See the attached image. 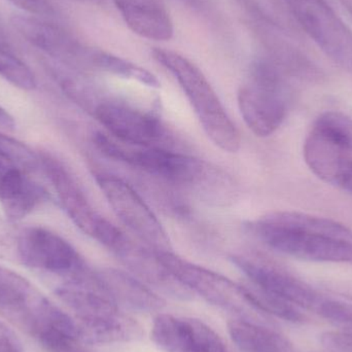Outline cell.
I'll return each instance as SVG.
<instances>
[{"instance_id":"cell-31","label":"cell","mask_w":352,"mask_h":352,"mask_svg":"<svg viewBox=\"0 0 352 352\" xmlns=\"http://www.w3.org/2000/svg\"><path fill=\"white\" fill-rule=\"evenodd\" d=\"M0 127L6 128V129L12 130L16 127L14 118L0 105Z\"/></svg>"},{"instance_id":"cell-20","label":"cell","mask_w":352,"mask_h":352,"mask_svg":"<svg viewBox=\"0 0 352 352\" xmlns=\"http://www.w3.org/2000/svg\"><path fill=\"white\" fill-rule=\"evenodd\" d=\"M47 199V190L21 167H12L0 182V204L10 221L28 217Z\"/></svg>"},{"instance_id":"cell-6","label":"cell","mask_w":352,"mask_h":352,"mask_svg":"<svg viewBox=\"0 0 352 352\" xmlns=\"http://www.w3.org/2000/svg\"><path fill=\"white\" fill-rule=\"evenodd\" d=\"M157 254L171 274L192 295L197 294L208 303L236 314L239 318L261 324L263 314L250 301L248 287L214 271L188 262L173 252Z\"/></svg>"},{"instance_id":"cell-23","label":"cell","mask_w":352,"mask_h":352,"mask_svg":"<svg viewBox=\"0 0 352 352\" xmlns=\"http://www.w3.org/2000/svg\"><path fill=\"white\" fill-rule=\"evenodd\" d=\"M248 287V296L254 307L261 314H270L276 316L285 322L293 324H303L305 322L306 316L302 314L301 309L283 301L270 294L261 291L258 287Z\"/></svg>"},{"instance_id":"cell-29","label":"cell","mask_w":352,"mask_h":352,"mask_svg":"<svg viewBox=\"0 0 352 352\" xmlns=\"http://www.w3.org/2000/svg\"><path fill=\"white\" fill-rule=\"evenodd\" d=\"M0 352H24L22 343L8 326L0 322Z\"/></svg>"},{"instance_id":"cell-19","label":"cell","mask_w":352,"mask_h":352,"mask_svg":"<svg viewBox=\"0 0 352 352\" xmlns=\"http://www.w3.org/2000/svg\"><path fill=\"white\" fill-rule=\"evenodd\" d=\"M127 26L136 34L155 41H170L173 19L163 0H113Z\"/></svg>"},{"instance_id":"cell-11","label":"cell","mask_w":352,"mask_h":352,"mask_svg":"<svg viewBox=\"0 0 352 352\" xmlns=\"http://www.w3.org/2000/svg\"><path fill=\"white\" fill-rule=\"evenodd\" d=\"M318 47L352 74V31L326 0H283Z\"/></svg>"},{"instance_id":"cell-22","label":"cell","mask_w":352,"mask_h":352,"mask_svg":"<svg viewBox=\"0 0 352 352\" xmlns=\"http://www.w3.org/2000/svg\"><path fill=\"white\" fill-rule=\"evenodd\" d=\"M94 69L140 82L148 88L159 89L161 87L160 80L146 68L98 49L95 54Z\"/></svg>"},{"instance_id":"cell-30","label":"cell","mask_w":352,"mask_h":352,"mask_svg":"<svg viewBox=\"0 0 352 352\" xmlns=\"http://www.w3.org/2000/svg\"><path fill=\"white\" fill-rule=\"evenodd\" d=\"M19 166L16 165L10 157L6 156L3 153L0 152V182H1L3 176L6 175V173H8L10 169H12V167Z\"/></svg>"},{"instance_id":"cell-33","label":"cell","mask_w":352,"mask_h":352,"mask_svg":"<svg viewBox=\"0 0 352 352\" xmlns=\"http://www.w3.org/2000/svg\"><path fill=\"white\" fill-rule=\"evenodd\" d=\"M239 1H241L244 6H248V8H250V10H252V12H254V8L256 10V6H254V2L252 1V0H239Z\"/></svg>"},{"instance_id":"cell-36","label":"cell","mask_w":352,"mask_h":352,"mask_svg":"<svg viewBox=\"0 0 352 352\" xmlns=\"http://www.w3.org/2000/svg\"><path fill=\"white\" fill-rule=\"evenodd\" d=\"M76 352H87V351H85L84 349H80V351H76Z\"/></svg>"},{"instance_id":"cell-2","label":"cell","mask_w":352,"mask_h":352,"mask_svg":"<svg viewBox=\"0 0 352 352\" xmlns=\"http://www.w3.org/2000/svg\"><path fill=\"white\" fill-rule=\"evenodd\" d=\"M271 250L316 263L352 262V230L328 217L300 211H273L248 225Z\"/></svg>"},{"instance_id":"cell-15","label":"cell","mask_w":352,"mask_h":352,"mask_svg":"<svg viewBox=\"0 0 352 352\" xmlns=\"http://www.w3.org/2000/svg\"><path fill=\"white\" fill-rule=\"evenodd\" d=\"M53 302L30 281L0 266V314L26 331L34 332Z\"/></svg>"},{"instance_id":"cell-5","label":"cell","mask_w":352,"mask_h":352,"mask_svg":"<svg viewBox=\"0 0 352 352\" xmlns=\"http://www.w3.org/2000/svg\"><path fill=\"white\" fill-rule=\"evenodd\" d=\"M285 70L269 57L256 59L238 90V107L248 129L258 138L277 131L289 111V87Z\"/></svg>"},{"instance_id":"cell-21","label":"cell","mask_w":352,"mask_h":352,"mask_svg":"<svg viewBox=\"0 0 352 352\" xmlns=\"http://www.w3.org/2000/svg\"><path fill=\"white\" fill-rule=\"evenodd\" d=\"M230 338L240 352H292L285 337L260 322L244 318L228 322Z\"/></svg>"},{"instance_id":"cell-24","label":"cell","mask_w":352,"mask_h":352,"mask_svg":"<svg viewBox=\"0 0 352 352\" xmlns=\"http://www.w3.org/2000/svg\"><path fill=\"white\" fill-rule=\"evenodd\" d=\"M0 78L21 90L32 91L37 80L32 70L12 52L0 49Z\"/></svg>"},{"instance_id":"cell-17","label":"cell","mask_w":352,"mask_h":352,"mask_svg":"<svg viewBox=\"0 0 352 352\" xmlns=\"http://www.w3.org/2000/svg\"><path fill=\"white\" fill-rule=\"evenodd\" d=\"M152 339L165 352H229L219 335L204 322L170 314L155 318Z\"/></svg>"},{"instance_id":"cell-32","label":"cell","mask_w":352,"mask_h":352,"mask_svg":"<svg viewBox=\"0 0 352 352\" xmlns=\"http://www.w3.org/2000/svg\"><path fill=\"white\" fill-rule=\"evenodd\" d=\"M0 49L12 52V47H10V39L6 36L1 27H0Z\"/></svg>"},{"instance_id":"cell-16","label":"cell","mask_w":352,"mask_h":352,"mask_svg":"<svg viewBox=\"0 0 352 352\" xmlns=\"http://www.w3.org/2000/svg\"><path fill=\"white\" fill-rule=\"evenodd\" d=\"M41 159L43 173L51 182L63 210L82 233L95 239L107 219L97 212L76 176L63 163L47 154H41Z\"/></svg>"},{"instance_id":"cell-35","label":"cell","mask_w":352,"mask_h":352,"mask_svg":"<svg viewBox=\"0 0 352 352\" xmlns=\"http://www.w3.org/2000/svg\"><path fill=\"white\" fill-rule=\"evenodd\" d=\"M186 1L192 2V3H197V2H198V0H186Z\"/></svg>"},{"instance_id":"cell-34","label":"cell","mask_w":352,"mask_h":352,"mask_svg":"<svg viewBox=\"0 0 352 352\" xmlns=\"http://www.w3.org/2000/svg\"><path fill=\"white\" fill-rule=\"evenodd\" d=\"M342 1L343 6H345L347 10H349V14L352 16V0H341Z\"/></svg>"},{"instance_id":"cell-26","label":"cell","mask_w":352,"mask_h":352,"mask_svg":"<svg viewBox=\"0 0 352 352\" xmlns=\"http://www.w3.org/2000/svg\"><path fill=\"white\" fill-rule=\"evenodd\" d=\"M20 227L16 221L0 217V258L16 260Z\"/></svg>"},{"instance_id":"cell-14","label":"cell","mask_w":352,"mask_h":352,"mask_svg":"<svg viewBox=\"0 0 352 352\" xmlns=\"http://www.w3.org/2000/svg\"><path fill=\"white\" fill-rule=\"evenodd\" d=\"M303 155L314 175L352 194V152L344 144L314 124L304 142Z\"/></svg>"},{"instance_id":"cell-3","label":"cell","mask_w":352,"mask_h":352,"mask_svg":"<svg viewBox=\"0 0 352 352\" xmlns=\"http://www.w3.org/2000/svg\"><path fill=\"white\" fill-rule=\"evenodd\" d=\"M78 322L82 342L111 344L142 338V327L126 314L101 287L96 273L67 279L55 289Z\"/></svg>"},{"instance_id":"cell-10","label":"cell","mask_w":352,"mask_h":352,"mask_svg":"<svg viewBox=\"0 0 352 352\" xmlns=\"http://www.w3.org/2000/svg\"><path fill=\"white\" fill-rule=\"evenodd\" d=\"M95 179L115 214L142 243L155 252H171L162 223L128 182L103 173H95Z\"/></svg>"},{"instance_id":"cell-4","label":"cell","mask_w":352,"mask_h":352,"mask_svg":"<svg viewBox=\"0 0 352 352\" xmlns=\"http://www.w3.org/2000/svg\"><path fill=\"white\" fill-rule=\"evenodd\" d=\"M152 55L177 80L209 140L223 152H237L239 131L200 68L170 50L155 47Z\"/></svg>"},{"instance_id":"cell-28","label":"cell","mask_w":352,"mask_h":352,"mask_svg":"<svg viewBox=\"0 0 352 352\" xmlns=\"http://www.w3.org/2000/svg\"><path fill=\"white\" fill-rule=\"evenodd\" d=\"M16 8L36 16H53L55 8L50 0H8Z\"/></svg>"},{"instance_id":"cell-13","label":"cell","mask_w":352,"mask_h":352,"mask_svg":"<svg viewBox=\"0 0 352 352\" xmlns=\"http://www.w3.org/2000/svg\"><path fill=\"white\" fill-rule=\"evenodd\" d=\"M12 24L28 43L54 61L80 72L94 70L96 49L80 43L60 27L27 16H12Z\"/></svg>"},{"instance_id":"cell-1","label":"cell","mask_w":352,"mask_h":352,"mask_svg":"<svg viewBox=\"0 0 352 352\" xmlns=\"http://www.w3.org/2000/svg\"><path fill=\"white\" fill-rule=\"evenodd\" d=\"M93 142L107 158L188 190L205 202L227 205L235 200L237 186L231 175L202 159L173 148L127 144L104 132H97Z\"/></svg>"},{"instance_id":"cell-18","label":"cell","mask_w":352,"mask_h":352,"mask_svg":"<svg viewBox=\"0 0 352 352\" xmlns=\"http://www.w3.org/2000/svg\"><path fill=\"white\" fill-rule=\"evenodd\" d=\"M95 273L101 287L121 308L151 314L165 307L163 298L131 273L113 268L101 269Z\"/></svg>"},{"instance_id":"cell-9","label":"cell","mask_w":352,"mask_h":352,"mask_svg":"<svg viewBox=\"0 0 352 352\" xmlns=\"http://www.w3.org/2000/svg\"><path fill=\"white\" fill-rule=\"evenodd\" d=\"M14 262L67 279L91 273L76 248L65 239L41 227H21Z\"/></svg>"},{"instance_id":"cell-27","label":"cell","mask_w":352,"mask_h":352,"mask_svg":"<svg viewBox=\"0 0 352 352\" xmlns=\"http://www.w3.org/2000/svg\"><path fill=\"white\" fill-rule=\"evenodd\" d=\"M326 320L338 327L343 332L349 333L352 336L351 304L334 300L327 309Z\"/></svg>"},{"instance_id":"cell-8","label":"cell","mask_w":352,"mask_h":352,"mask_svg":"<svg viewBox=\"0 0 352 352\" xmlns=\"http://www.w3.org/2000/svg\"><path fill=\"white\" fill-rule=\"evenodd\" d=\"M89 111L107 129V133L121 142L176 150L173 134L164 123L153 113L129 103L100 93Z\"/></svg>"},{"instance_id":"cell-12","label":"cell","mask_w":352,"mask_h":352,"mask_svg":"<svg viewBox=\"0 0 352 352\" xmlns=\"http://www.w3.org/2000/svg\"><path fill=\"white\" fill-rule=\"evenodd\" d=\"M254 287L299 309L318 314L324 296L280 267L258 254H237L230 258Z\"/></svg>"},{"instance_id":"cell-25","label":"cell","mask_w":352,"mask_h":352,"mask_svg":"<svg viewBox=\"0 0 352 352\" xmlns=\"http://www.w3.org/2000/svg\"><path fill=\"white\" fill-rule=\"evenodd\" d=\"M0 152L10 157L16 165L30 173H43L41 154L10 136L0 133Z\"/></svg>"},{"instance_id":"cell-7","label":"cell","mask_w":352,"mask_h":352,"mask_svg":"<svg viewBox=\"0 0 352 352\" xmlns=\"http://www.w3.org/2000/svg\"><path fill=\"white\" fill-rule=\"evenodd\" d=\"M97 242L104 246L136 278L165 296L186 300L192 294L164 266L152 248L134 241L127 234L107 221L99 231Z\"/></svg>"}]
</instances>
